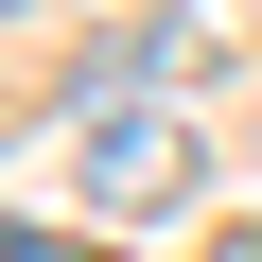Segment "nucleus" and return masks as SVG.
I'll return each mask as SVG.
<instances>
[{
    "mask_svg": "<svg viewBox=\"0 0 262 262\" xmlns=\"http://www.w3.org/2000/svg\"><path fill=\"white\" fill-rule=\"evenodd\" d=\"M70 140H88V192L105 210H175V175H192V122L158 88H70Z\"/></svg>",
    "mask_w": 262,
    "mask_h": 262,
    "instance_id": "obj_1",
    "label": "nucleus"
},
{
    "mask_svg": "<svg viewBox=\"0 0 262 262\" xmlns=\"http://www.w3.org/2000/svg\"><path fill=\"white\" fill-rule=\"evenodd\" d=\"M0 262H88V245H70V227H18V245H0Z\"/></svg>",
    "mask_w": 262,
    "mask_h": 262,
    "instance_id": "obj_2",
    "label": "nucleus"
},
{
    "mask_svg": "<svg viewBox=\"0 0 262 262\" xmlns=\"http://www.w3.org/2000/svg\"><path fill=\"white\" fill-rule=\"evenodd\" d=\"M210 262H262V227H227V245H210Z\"/></svg>",
    "mask_w": 262,
    "mask_h": 262,
    "instance_id": "obj_3",
    "label": "nucleus"
}]
</instances>
